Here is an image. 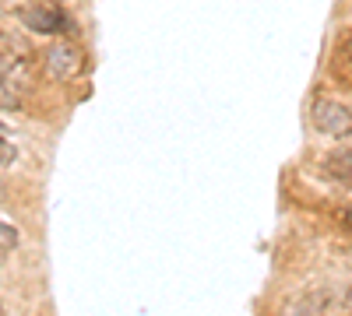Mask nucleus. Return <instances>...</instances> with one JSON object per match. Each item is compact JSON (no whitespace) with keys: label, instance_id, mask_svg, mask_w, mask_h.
I'll use <instances>...</instances> for the list:
<instances>
[{"label":"nucleus","instance_id":"obj_12","mask_svg":"<svg viewBox=\"0 0 352 316\" xmlns=\"http://www.w3.org/2000/svg\"><path fill=\"white\" fill-rule=\"evenodd\" d=\"M0 316H4V309H0Z\"/></svg>","mask_w":352,"mask_h":316},{"label":"nucleus","instance_id":"obj_9","mask_svg":"<svg viewBox=\"0 0 352 316\" xmlns=\"http://www.w3.org/2000/svg\"><path fill=\"white\" fill-rule=\"evenodd\" d=\"M0 246H4L8 253L18 246V228H11V225H0Z\"/></svg>","mask_w":352,"mask_h":316},{"label":"nucleus","instance_id":"obj_7","mask_svg":"<svg viewBox=\"0 0 352 316\" xmlns=\"http://www.w3.org/2000/svg\"><path fill=\"white\" fill-rule=\"evenodd\" d=\"M11 162H18V145L8 137V130L0 127V165H11Z\"/></svg>","mask_w":352,"mask_h":316},{"label":"nucleus","instance_id":"obj_2","mask_svg":"<svg viewBox=\"0 0 352 316\" xmlns=\"http://www.w3.org/2000/svg\"><path fill=\"white\" fill-rule=\"evenodd\" d=\"M46 74L50 77H56V81H71V77H78L81 74V67H85V56H81V49L71 42V39H64V42H53L50 49H46Z\"/></svg>","mask_w":352,"mask_h":316},{"label":"nucleus","instance_id":"obj_8","mask_svg":"<svg viewBox=\"0 0 352 316\" xmlns=\"http://www.w3.org/2000/svg\"><path fill=\"white\" fill-rule=\"evenodd\" d=\"M14 106H21V99L4 84V74H0V109H14Z\"/></svg>","mask_w":352,"mask_h":316},{"label":"nucleus","instance_id":"obj_3","mask_svg":"<svg viewBox=\"0 0 352 316\" xmlns=\"http://www.w3.org/2000/svg\"><path fill=\"white\" fill-rule=\"evenodd\" d=\"M21 18L36 28V32H43V36H53V32H64L67 28V18H64V11H56V8H50V4H39V8H25L21 11Z\"/></svg>","mask_w":352,"mask_h":316},{"label":"nucleus","instance_id":"obj_11","mask_svg":"<svg viewBox=\"0 0 352 316\" xmlns=\"http://www.w3.org/2000/svg\"><path fill=\"white\" fill-rule=\"evenodd\" d=\"M0 200H4V183H0Z\"/></svg>","mask_w":352,"mask_h":316},{"label":"nucleus","instance_id":"obj_10","mask_svg":"<svg viewBox=\"0 0 352 316\" xmlns=\"http://www.w3.org/2000/svg\"><path fill=\"white\" fill-rule=\"evenodd\" d=\"M345 309H349V313H352V292H349V295H345Z\"/></svg>","mask_w":352,"mask_h":316},{"label":"nucleus","instance_id":"obj_6","mask_svg":"<svg viewBox=\"0 0 352 316\" xmlns=\"http://www.w3.org/2000/svg\"><path fill=\"white\" fill-rule=\"evenodd\" d=\"M335 71L342 74V71H352V32L349 36H342V42H338V53H335ZM349 81H352V74H349Z\"/></svg>","mask_w":352,"mask_h":316},{"label":"nucleus","instance_id":"obj_13","mask_svg":"<svg viewBox=\"0 0 352 316\" xmlns=\"http://www.w3.org/2000/svg\"><path fill=\"white\" fill-rule=\"evenodd\" d=\"M349 221H352V215H349Z\"/></svg>","mask_w":352,"mask_h":316},{"label":"nucleus","instance_id":"obj_5","mask_svg":"<svg viewBox=\"0 0 352 316\" xmlns=\"http://www.w3.org/2000/svg\"><path fill=\"white\" fill-rule=\"evenodd\" d=\"M324 172L338 183V186H349L352 190V148H338L324 158Z\"/></svg>","mask_w":352,"mask_h":316},{"label":"nucleus","instance_id":"obj_1","mask_svg":"<svg viewBox=\"0 0 352 316\" xmlns=\"http://www.w3.org/2000/svg\"><path fill=\"white\" fill-rule=\"evenodd\" d=\"M310 123L317 134L335 137V141H349L352 137V106L335 102V99H314L310 106Z\"/></svg>","mask_w":352,"mask_h":316},{"label":"nucleus","instance_id":"obj_4","mask_svg":"<svg viewBox=\"0 0 352 316\" xmlns=\"http://www.w3.org/2000/svg\"><path fill=\"white\" fill-rule=\"evenodd\" d=\"M331 309V295L328 292H310V295H300L282 306L278 316H328Z\"/></svg>","mask_w":352,"mask_h":316}]
</instances>
